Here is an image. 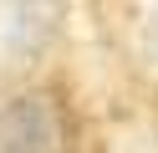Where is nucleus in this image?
<instances>
[{"label": "nucleus", "mask_w": 158, "mask_h": 153, "mask_svg": "<svg viewBox=\"0 0 158 153\" xmlns=\"http://www.w3.org/2000/svg\"><path fill=\"white\" fill-rule=\"evenodd\" d=\"M66 148V128L51 97L26 92L0 112V153H61Z\"/></svg>", "instance_id": "nucleus-1"}, {"label": "nucleus", "mask_w": 158, "mask_h": 153, "mask_svg": "<svg viewBox=\"0 0 158 153\" xmlns=\"http://www.w3.org/2000/svg\"><path fill=\"white\" fill-rule=\"evenodd\" d=\"M10 5H15V10H26V15H31L36 26L46 31V26H56V20H46V15H56V10H61V0H10Z\"/></svg>", "instance_id": "nucleus-2"}]
</instances>
